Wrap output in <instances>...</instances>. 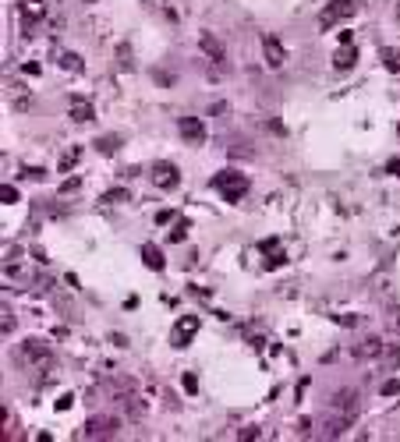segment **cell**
<instances>
[{
    "instance_id": "cell-1",
    "label": "cell",
    "mask_w": 400,
    "mask_h": 442,
    "mask_svg": "<svg viewBox=\"0 0 400 442\" xmlns=\"http://www.w3.org/2000/svg\"><path fill=\"white\" fill-rule=\"evenodd\" d=\"M18 361L25 368H50L53 351H50L46 340H25V344H18Z\"/></svg>"
},
{
    "instance_id": "cell-2",
    "label": "cell",
    "mask_w": 400,
    "mask_h": 442,
    "mask_svg": "<svg viewBox=\"0 0 400 442\" xmlns=\"http://www.w3.org/2000/svg\"><path fill=\"white\" fill-rule=\"evenodd\" d=\"M355 11H358V0H329V4L322 8V15H319V29L326 32V29H333L336 22L351 18Z\"/></svg>"
},
{
    "instance_id": "cell-3",
    "label": "cell",
    "mask_w": 400,
    "mask_h": 442,
    "mask_svg": "<svg viewBox=\"0 0 400 442\" xmlns=\"http://www.w3.org/2000/svg\"><path fill=\"white\" fill-rule=\"evenodd\" d=\"M262 61H266L269 71H280L283 64H287V46L280 43V36L262 32Z\"/></svg>"
},
{
    "instance_id": "cell-4",
    "label": "cell",
    "mask_w": 400,
    "mask_h": 442,
    "mask_svg": "<svg viewBox=\"0 0 400 442\" xmlns=\"http://www.w3.org/2000/svg\"><path fill=\"white\" fill-rule=\"evenodd\" d=\"M348 428H351V418L340 414V411H326L315 425L319 439H340V435H348Z\"/></svg>"
},
{
    "instance_id": "cell-5",
    "label": "cell",
    "mask_w": 400,
    "mask_h": 442,
    "mask_svg": "<svg viewBox=\"0 0 400 442\" xmlns=\"http://www.w3.org/2000/svg\"><path fill=\"white\" fill-rule=\"evenodd\" d=\"M213 188H216V191H223V198H227V202H234V198H241V195L248 191V181H245V174L227 170V174H220V177L213 181Z\"/></svg>"
},
{
    "instance_id": "cell-6",
    "label": "cell",
    "mask_w": 400,
    "mask_h": 442,
    "mask_svg": "<svg viewBox=\"0 0 400 442\" xmlns=\"http://www.w3.org/2000/svg\"><path fill=\"white\" fill-rule=\"evenodd\" d=\"M4 99H8V106L15 110V114H29V110L36 106V99H32V92L22 85V82H11L8 89H4Z\"/></svg>"
},
{
    "instance_id": "cell-7",
    "label": "cell",
    "mask_w": 400,
    "mask_h": 442,
    "mask_svg": "<svg viewBox=\"0 0 400 442\" xmlns=\"http://www.w3.org/2000/svg\"><path fill=\"white\" fill-rule=\"evenodd\" d=\"M117 418H89V425H85V439H110V435H117Z\"/></svg>"
},
{
    "instance_id": "cell-8",
    "label": "cell",
    "mask_w": 400,
    "mask_h": 442,
    "mask_svg": "<svg viewBox=\"0 0 400 442\" xmlns=\"http://www.w3.org/2000/svg\"><path fill=\"white\" fill-rule=\"evenodd\" d=\"M329 411H340V414L355 418V414H358V393H355V390H336V393L329 397Z\"/></svg>"
},
{
    "instance_id": "cell-9",
    "label": "cell",
    "mask_w": 400,
    "mask_h": 442,
    "mask_svg": "<svg viewBox=\"0 0 400 442\" xmlns=\"http://www.w3.org/2000/svg\"><path fill=\"white\" fill-rule=\"evenodd\" d=\"M18 15H22L25 36H32L29 29H32V22H39V18L46 15V4H43V0H18Z\"/></svg>"
},
{
    "instance_id": "cell-10",
    "label": "cell",
    "mask_w": 400,
    "mask_h": 442,
    "mask_svg": "<svg viewBox=\"0 0 400 442\" xmlns=\"http://www.w3.org/2000/svg\"><path fill=\"white\" fill-rule=\"evenodd\" d=\"M195 333H199V315H181L178 318V329H174V344L178 347H188Z\"/></svg>"
},
{
    "instance_id": "cell-11",
    "label": "cell",
    "mask_w": 400,
    "mask_h": 442,
    "mask_svg": "<svg viewBox=\"0 0 400 442\" xmlns=\"http://www.w3.org/2000/svg\"><path fill=\"white\" fill-rule=\"evenodd\" d=\"M178 131H181V138L192 142V145L206 142V124H202L199 117H181V121H178Z\"/></svg>"
},
{
    "instance_id": "cell-12",
    "label": "cell",
    "mask_w": 400,
    "mask_h": 442,
    "mask_svg": "<svg viewBox=\"0 0 400 442\" xmlns=\"http://www.w3.org/2000/svg\"><path fill=\"white\" fill-rule=\"evenodd\" d=\"M383 351H386V340L369 337V340H362V344L355 347V358H358V361H383Z\"/></svg>"
},
{
    "instance_id": "cell-13",
    "label": "cell",
    "mask_w": 400,
    "mask_h": 442,
    "mask_svg": "<svg viewBox=\"0 0 400 442\" xmlns=\"http://www.w3.org/2000/svg\"><path fill=\"white\" fill-rule=\"evenodd\" d=\"M68 117H71L75 124H89V121L96 117V110H92V103H89V99L71 96V103H68Z\"/></svg>"
},
{
    "instance_id": "cell-14",
    "label": "cell",
    "mask_w": 400,
    "mask_h": 442,
    "mask_svg": "<svg viewBox=\"0 0 400 442\" xmlns=\"http://www.w3.org/2000/svg\"><path fill=\"white\" fill-rule=\"evenodd\" d=\"M178 177H181L178 167H170V163H156V167H152V184L163 188V191H166V188H174Z\"/></svg>"
},
{
    "instance_id": "cell-15",
    "label": "cell",
    "mask_w": 400,
    "mask_h": 442,
    "mask_svg": "<svg viewBox=\"0 0 400 442\" xmlns=\"http://www.w3.org/2000/svg\"><path fill=\"white\" fill-rule=\"evenodd\" d=\"M199 46H202V53H206V57H209V64H216V68H223V46H220V39L216 36H202L199 39Z\"/></svg>"
},
{
    "instance_id": "cell-16",
    "label": "cell",
    "mask_w": 400,
    "mask_h": 442,
    "mask_svg": "<svg viewBox=\"0 0 400 442\" xmlns=\"http://www.w3.org/2000/svg\"><path fill=\"white\" fill-rule=\"evenodd\" d=\"M355 61H358L355 46H340V50L333 53V68H336V71H351V68H355Z\"/></svg>"
},
{
    "instance_id": "cell-17",
    "label": "cell",
    "mask_w": 400,
    "mask_h": 442,
    "mask_svg": "<svg viewBox=\"0 0 400 442\" xmlns=\"http://www.w3.org/2000/svg\"><path fill=\"white\" fill-rule=\"evenodd\" d=\"M57 64L68 68V71H75V75H82V71H85V64H82L78 53H61V57H57Z\"/></svg>"
},
{
    "instance_id": "cell-18",
    "label": "cell",
    "mask_w": 400,
    "mask_h": 442,
    "mask_svg": "<svg viewBox=\"0 0 400 442\" xmlns=\"http://www.w3.org/2000/svg\"><path fill=\"white\" fill-rule=\"evenodd\" d=\"M379 364H386V368H400V344H386Z\"/></svg>"
},
{
    "instance_id": "cell-19",
    "label": "cell",
    "mask_w": 400,
    "mask_h": 442,
    "mask_svg": "<svg viewBox=\"0 0 400 442\" xmlns=\"http://www.w3.org/2000/svg\"><path fill=\"white\" fill-rule=\"evenodd\" d=\"M142 258H145V265H149V269H163V255H159V248L145 244V248H142Z\"/></svg>"
},
{
    "instance_id": "cell-20",
    "label": "cell",
    "mask_w": 400,
    "mask_h": 442,
    "mask_svg": "<svg viewBox=\"0 0 400 442\" xmlns=\"http://www.w3.org/2000/svg\"><path fill=\"white\" fill-rule=\"evenodd\" d=\"M78 159H82V149H68V152L61 156V174H71Z\"/></svg>"
},
{
    "instance_id": "cell-21",
    "label": "cell",
    "mask_w": 400,
    "mask_h": 442,
    "mask_svg": "<svg viewBox=\"0 0 400 442\" xmlns=\"http://www.w3.org/2000/svg\"><path fill=\"white\" fill-rule=\"evenodd\" d=\"M383 61H386V71H393V75H397V71H400V50L386 46V50H383Z\"/></svg>"
},
{
    "instance_id": "cell-22",
    "label": "cell",
    "mask_w": 400,
    "mask_h": 442,
    "mask_svg": "<svg viewBox=\"0 0 400 442\" xmlns=\"http://www.w3.org/2000/svg\"><path fill=\"white\" fill-rule=\"evenodd\" d=\"M11 262H22V248L18 244H8L4 248V265H11Z\"/></svg>"
},
{
    "instance_id": "cell-23",
    "label": "cell",
    "mask_w": 400,
    "mask_h": 442,
    "mask_svg": "<svg viewBox=\"0 0 400 442\" xmlns=\"http://www.w3.org/2000/svg\"><path fill=\"white\" fill-rule=\"evenodd\" d=\"M103 202H106V205H117V202H128V191H124V188H121V191H106V195H103Z\"/></svg>"
},
{
    "instance_id": "cell-24",
    "label": "cell",
    "mask_w": 400,
    "mask_h": 442,
    "mask_svg": "<svg viewBox=\"0 0 400 442\" xmlns=\"http://www.w3.org/2000/svg\"><path fill=\"white\" fill-rule=\"evenodd\" d=\"M0 202H4V205H11V202H18V191H15L11 184H4V188H0Z\"/></svg>"
},
{
    "instance_id": "cell-25",
    "label": "cell",
    "mask_w": 400,
    "mask_h": 442,
    "mask_svg": "<svg viewBox=\"0 0 400 442\" xmlns=\"http://www.w3.org/2000/svg\"><path fill=\"white\" fill-rule=\"evenodd\" d=\"M11 329H15V315H11V311L4 308V318H0V333H4V337H8V333H11Z\"/></svg>"
},
{
    "instance_id": "cell-26",
    "label": "cell",
    "mask_w": 400,
    "mask_h": 442,
    "mask_svg": "<svg viewBox=\"0 0 400 442\" xmlns=\"http://www.w3.org/2000/svg\"><path fill=\"white\" fill-rule=\"evenodd\" d=\"M185 237H188V223H178L174 230H170V241H174V244H178V241H185Z\"/></svg>"
},
{
    "instance_id": "cell-27",
    "label": "cell",
    "mask_w": 400,
    "mask_h": 442,
    "mask_svg": "<svg viewBox=\"0 0 400 442\" xmlns=\"http://www.w3.org/2000/svg\"><path fill=\"white\" fill-rule=\"evenodd\" d=\"M383 393H386V397H397V393H400V382H397V378L383 382Z\"/></svg>"
},
{
    "instance_id": "cell-28",
    "label": "cell",
    "mask_w": 400,
    "mask_h": 442,
    "mask_svg": "<svg viewBox=\"0 0 400 442\" xmlns=\"http://www.w3.org/2000/svg\"><path fill=\"white\" fill-rule=\"evenodd\" d=\"M113 149H117V138H103L99 142V152H113Z\"/></svg>"
},
{
    "instance_id": "cell-29",
    "label": "cell",
    "mask_w": 400,
    "mask_h": 442,
    "mask_svg": "<svg viewBox=\"0 0 400 442\" xmlns=\"http://www.w3.org/2000/svg\"><path fill=\"white\" fill-rule=\"evenodd\" d=\"M22 177H29V181H39V177H43V170H39V167H36V170H32V167H25V174H22Z\"/></svg>"
},
{
    "instance_id": "cell-30",
    "label": "cell",
    "mask_w": 400,
    "mask_h": 442,
    "mask_svg": "<svg viewBox=\"0 0 400 442\" xmlns=\"http://www.w3.org/2000/svg\"><path fill=\"white\" fill-rule=\"evenodd\" d=\"M185 390H188V393H195V390H199V382H195V375H185Z\"/></svg>"
},
{
    "instance_id": "cell-31",
    "label": "cell",
    "mask_w": 400,
    "mask_h": 442,
    "mask_svg": "<svg viewBox=\"0 0 400 442\" xmlns=\"http://www.w3.org/2000/svg\"><path fill=\"white\" fill-rule=\"evenodd\" d=\"M390 325H393V333L400 337V315H393V318H390Z\"/></svg>"
},
{
    "instance_id": "cell-32",
    "label": "cell",
    "mask_w": 400,
    "mask_h": 442,
    "mask_svg": "<svg viewBox=\"0 0 400 442\" xmlns=\"http://www.w3.org/2000/svg\"><path fill=\"white\" fill-rule=\"evenodd\" d=\"M390 170H393V174L400 177V159H390Z\"/></svg>"
}]
</instances>
